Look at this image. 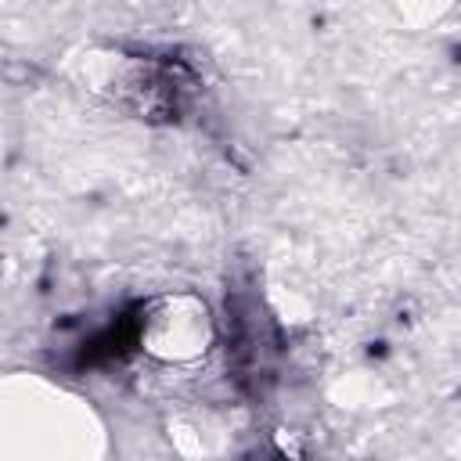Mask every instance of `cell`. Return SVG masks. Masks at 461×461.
I'll list each match as a JSON object with an SVG mask.
<instances>
[{"label":"cell","mask_w":461,"mask_h":461,"mask_svg":"<svg viewBox=\"0 0 461 461\" xmlns=\"http://www.w3.org/2000/svg\"><path fill=\"white\" fill-rule=\"evenodd\" d=\"M212 342V321L194 295H169L151 306L144 324V346L169 364L198 360Z\"/></svg>","instance_id":"1"}]
</instances>
